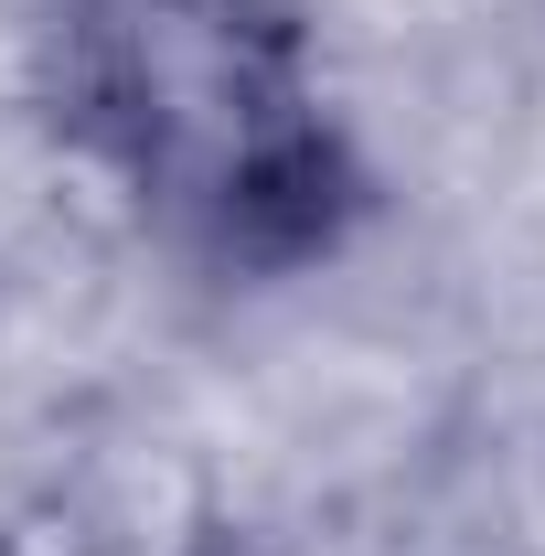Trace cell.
<instances>
[{
  "label": "cell",
  "instance_id": "obj_1",
  "mask_svg": "<svg viewBox=\"0 0 545 556\" xmlns=\"http://www.w3.org/2000/svg\"><path fill=\"white\" fill-rule=\"evenodd\" d=\"M54 97L75 150L204 257H310L353 204L289 0H54Z\"/></svg>",
  "mask_w": 545,
  "mask_h": 556
}]
</instances>
